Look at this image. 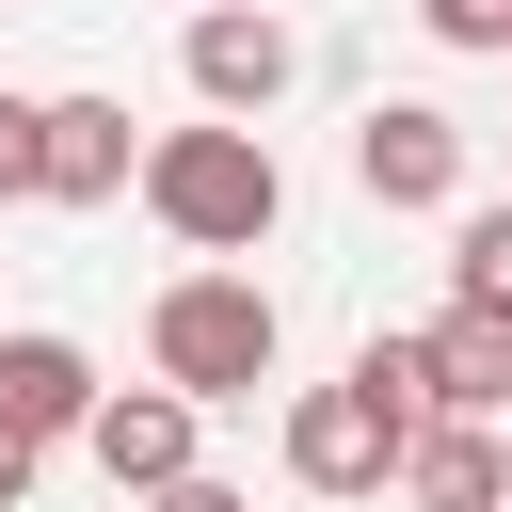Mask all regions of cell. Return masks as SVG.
Instances as JSON below:
<instances>
[{"instance_id": "1", "label": "cell", "mask_w": 512, "mask_h": 512, "mask_svg": "<svg viewBox=\"0 0 512 512\" xmlns=\"http://www.w3.org/2000/svg\"><path fill=\"white\" fill-rule=\"evenodd\" d=\"M144 208H160L192 256H256V240L288 224V160L208 112V128H160V144H144Z\"/></svg>"}, {"instance_id": "2", "label": "cell", "mask_w": 512, "mask_h": 512, "mask_svg": "<svg viewBox=\"0 0 512 512\" xmlns=\"http://www.w3.org/2000/svg\"><path fill=\"white\" fill-rule=\"evenodd\" d=\"M272 352H288V320H272L256 272H176V288L144 304V368H160L176 400H256Z\"/></svg>"}, {"instance_id": "3", "label": "cell", "mask_w": 512, "mask_h": 512, "mask_svg": "<svg viewBox=\"0 0 512 512\" xmlns=\"http://www.w3.org/2000/svg\"><path fill=\"white\" fill-rule=\"evenodd\" d=\"M416 432H432V416H400V400H368V384L336 368V384L288 400V480H304V496H384Z\"/></svg>"}, {"instance_id": "4", "label": "cell", "mask_w": 512, "mask_h": 512, "mask_svg": "<svg viewBox=\"0 0 512 512\" xmlns=\"http://www.w3.org/2000/svg\"><path fill=\"white\" fill-rule=\"evenodd\" d=\"M176 64H192V96H208L224 128H256V112H272V96L304 80V32H288L272 0H208V16L176 32Z\"/></svg>"}, {"instance_id": "5", "label": "cell", "mask_w": 512, "mask_h": 512, "mask_svg": "<svg viewBox=\"0 0 512 512\" xmlns=\"http://www.w3.org/2000/svg\"><path fill=\"white\" fill-rule=\"evenodd\" d=\"M352 176H368V208H464V112H432V96H368Z\"/></svg>"}, {"instance_id": "6", "label": "cell", "mask_w": 512, "mask_h": 512, "mask_svg": "<svg viewBox=\"0 0 512 512\" xmlns=\"http://www.w3.org/2000/svg\"><path fill=\"white\" fill-rule=\"evenodd\" d=\"M112 192H144L128 96H48V128H32V208H112Z\"/></svg>"}, {"instance_id": "7", "label": "cell", "mask_w": 512, "mask_h": 512, "mask_svg": "<svg viewBox=\"0 0 512 512\" xmlns=\"http://www.w3.org/2000/svg\"><path fill=\"white\" fill-rule=\"evenodd\" d=\"M192 416H208V400H176V384H96L80 448H96L112 496H160V480H192Z\"/></svg>"}, {"instance_id": "8", "label": "cell", "mask_w": 512, "mask_h": 512, "mask_svg": "<svg viewBox=\"0 0 512 512\" xmlns=\"http://www.w3.org/2000/svg\"><path fill=\"white\" fill-rule=\"evenodd\" d=\"M96 416V352L80 336H0V432L16 448H64Z\"/></svg>"}, {"instance_id": "9", "label": "cell", "mask_w": 512, "mask_h": 512, "mask_svg": "<svg viewBox=\"0 0 512 512\" xmlns=\"http://www.w3.org/2000/svg\"><path fill=\"white\" fill-rule=\"evenodd\" d=\"M400 496H416V512H512V448H496V416H432V432L400 448Z\"/></svg>"}, {"instance_id": "10", "label": "cell", "mask_w": 512, "mask_h": 512, "mask_svg": "<svg viewBox=\"0 0 512 512\" xmlns=\"http://www.w3.org/2000/svg\"><path fill=\"white\" fill-rule=\"evenodd\" d=\"M432 416H512V320H432Z\"/></svg>"}, {"instance_id": "11", "label": "cell", "mask_w": 512, "mask_h": 512, "mask_svg": "<svg viewBox=\"0 0 512 512\" xmlns=\"http://www.w3.org/2000/svg\"><path fill=\"white\" fill-rule=\"evenodd\" d=\"M448 304H464V320H512V192L448 224Z\"/></svg>"}, {"instance_id": "12", "label": "cell", "mask_w": 512, "mask_h": 512, "mask_svg": "<svg viewBox=\"0 0 512 512\" xmlns=\"http://www.w3.org/2000/svg\"><path fill=\"white\" fill-rule=\"evenodd\" d=\"M32 128H48V96H0V208L32 192Z\"/></svg>"}, {"instance_id": "13", "label": "cell", "mask_w": 512, "mask_h": 512, "mask_svg": "<svg viewBox=\"0 0 512 512\" xmlns=\"http://www.w3.org/2000/svg\"><path fill=\"white\" fill-rule=\"evenodd\" d=\"M416 16H432L448 48H496V32H512V0H416Z\"/></svg>"}, {"instance_id": "14", "label": "cell", "mask_w": 512, "mask_h": 512, "mask_svg": "<svg viewBox=\"0 0 512 512\" xmlns=\"http://www.w3.org/2000/svg\"><path fill=\"white\" fill-rule=\"evenodd\" d=\"M144 512H256V496H224V480H208V464H192V480H160V496H144Z\"/></svg>"}, {"instance_id": "15", "label": "cell", "mask_w": 512, "mask_h": 512, "mask_svg": "<svg viewBox=\"0 0 512 512\" xmlns=\"http://www.w3.org/2000/svg\"><path fill=\"white\" fill-rule=\"evenodd\" d=\"M32 480H48V448H16V432H0V512H32Z\"/></svg>"}, {"instance_id": "16", "label": "cell", "mask_w": 512, "mask_h": 512, "mask_svg": "<svg viewBox=\"0 0 512 512\" xmlns=\"http://www.w3.org/2000/svg\"><path fill=\"white\" fill-rule=\"evenodd\" d=\"M496 48H512V32H496Z\"/></svg>"}, {"instance_id": "17", "label": "cell", "mask_w": 512, "mask_h": 512, "mask_svg": "<svg viewBox=\"0 0 512 512\" xmlns=\"http://www.w3.org/2000/svg\"><path fill=\"white\" fill-rule=\"evenodd\" d=\"M192 16H208V0H192Z\"/></svg>"}]
</instances>
